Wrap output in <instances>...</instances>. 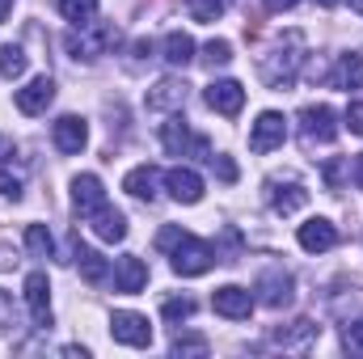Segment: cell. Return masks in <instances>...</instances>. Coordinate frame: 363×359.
I'll return each instance as SVG.
<instances>
[{
	"label": "cell",
	"mask_w": 363,
	"mask_h": 359,
	"mask_svg": "<svg viewBox=\"0 0 363 359\" xmlns=\"http://www.w3.org/2000/svg\"><path fill=\"white\" fill-rule=\"evenodd\" d=\"M157 250L169 254V267H174V275H182V279H199V275H207V270L220 263V254H216L207 241H199L194 233H186L182 224H169V228L157 233Z\"/></svg>",
	"instance_id": "1"
},
{
	"label": "cell",
	"mask_w": 363,
	"mask_h": 359,
	"mask_svg": "<svg viewBox=\"0 0 363 359\" xmlns=\"http://www.w3.org/2000/svg\"><path fill=\"white\" fill-rule=\"evenodd\" d=\"M300 64H304V34H300V30H287L271 51L262 55V81H267L271 89H287V85L296 81Z\"/></svg>",
	"instance_id": "2"
},
{
	"label": "cell",
	"mask_w": 363,
	"mask_h": 359,
	"mask_svg": "<svg viewBox=\"0 0 363 359\" xmlns=\"http://www.w3.org/2000/svg\"><path fill=\"white\" fill-rule=\"evenodd\" d=\"M118 26L114 21H97L93 17L89 26H77L68 38H64V47L72 51V60H101V55H110L114 47H118Z\"/></svg>",
	"instance_id": "3"
},
{
	"label": "cell",
	"mask_w": 363,
	"mask_h": 359,
	"mask_svg": "<svg viewBox=\"0 0 363 359\" xmlns=\"http://www.w3.org/2000/svg\"><path fill=\"white\" fill-rule=\"evenodd\" d=\"M300 136H304L308 148H313V144H330V140L338 136V114H334L325 101L304 106V110H300Z\"/></svg>",
	"instance_id": "4"
},
{
	"label": "cell",
	"mask_w": 363,
	"mask_h": 359,
	"mask_svg": "<svg viewBox=\"0 0 363 359\" xmlns=\"http://www.w3.org/2000/svg\"><path fill=\"white\" fill-rule=\"evenodd\" d=\"M110 338L123 343V347H148L152 343V326L144 313H131V309H118L110 317Z\"/></svg>",
	"instance_id": "5"
},
{
	"label": "cell",
	"mask_w": 363,
	"mask_h": 359,
	"mask_svg": "<svg viewBox=\"0 0 363 359\" xmlns=\"http://www.w3.org/2000/svg\"><path fill=\"white\" fill-rule=\"evenodd\" d=\"M283 140H287V118L279 110H262L250 127V148L254 153H274V148H283Z\"/></svg>",
	"instance_id": "6"
},
{
	"label": "cell",
	"mask_w": 363,
	"mask_h": 359,
	"mask_svg": "<svg viewBox=\"0 0 363 359\" xmlns=\"http://www.w3.org/2000/svg\"><path fill=\"white\" fill-rule=\"evenodd\" d=\"M254 292L250 287H241V283H224V287H216L211 292V309L220 313V317H228V321H241V317H250L254 313Z\"/></svg>",
	"instance_id": "7"
},
{
	"label": "cell",
	"mask_w": 363,
	"mask_h": 359,
	"mask_svg": "<svg viewBox=\"0 0 363 359\" xmlns=\"http://www.w3.org/2000/svg\"><path fill=\"white\" fill-rule=\"evenodd\" d=\"M258 296V304H267V309H287L291 304V296H296V283H291V275L283 267H271L262 270V279H258V287H254Z\"/></svg>",
	"instance_id": "8"
},
{
	"label": "cell",
	"mask_w": 363,
	"mask_h": 359,
	"mask_svg": "<svg viewBox=\"0 0 363 359\" xmlns=\"http://www.w3.org/2000/svg\"><path fill=\"white\" fill-rule=\"evenodd\" d=\"M161 144L174 153V157H186V153H194V157H203V161H211V148H207V140H199V136H190V127H186V118H169L165 127H161Z\"/></svg>",
	"instance_id": "9"
},
{
	"label": "cell",
	"mask_w": 363,
	"mask_h": 359,
	"mask_svg": "<svg viewBox=\"0 0 363 359\" xmlns=\"http://www.w3.org/2000/svg\"><path fill=\"white\" fill-rule=\"evenodd\" d=\"M26 309H30V321L38 330L51 326V283H47V270H30L26 275Z\"/></svg>",
	"instance_id": "10"
},
{
	"label": "cell",
	"mask_w": 363,
	"mask_h": 359,
	"mask_svg": "<svg viewBox=\"0 0 363 359\" xmlns=\"http://www.w3.org/2000/svg\"><path fill=\"white\" fill-rule=\"evenodd\" d=\"M203 101H207L216 114L237 118V114H241V106H245V89H241V81H211L207 93H203Z\"/></svg>",
	"instance_id": "11"
},
{
	"label": "cell",
	"mask_w": 363,
	"mask_h": 359,
	"mask_svg": "<svg viewBox=\"0 0 363 359\" xmlns=\"http://www.w3.org/2000/svg\"><path fill=\"white\" fill-rule=\"evenodd\" d=\"M51 140H55V148H60V153L77 157V153L89 144V127H85V118H81V114H64V118H55Z\"/></svg>",
	"instance_id": "12"
},
{
	"label": "cell",
	"mask_w": 363,
	"mask_h": 359,
	"mask_svg": "<svg viewBox=\"0 0 363 359\" xmlns=\"http://www.w3.org/2000/svg\"><path fill=\"white\" fill-rule=\"evenodd\" d=\"M296 241H300V250H308V254H325V250H334V245H338V228H334L325 216H313V220H304V224H300Z\"/></svg>",
	"instance_id": "13"
},
{
	"label": "cell",
	"mask_w": 363,
	"mask_h": 359,
	"mask_svg": "<svg viewBox=\"0 0 363 359\" xmlns=\"http://www.w3.org/2000/svg\"><path fill=\"white\" fill-rule=\"evenodd\" d=\"M72 207H77V216H85L89 220L97 207H106V186L97 174H77L72 178Z\"/></svg>",
	"instance_id": "14"
},
{
	"label": "cell",
	"mask_w": 363,
	"mask_h": 359,
	"mask_svg": "<svg viewBox=\"0 0 363 359\" xmlns=\"http://www.w3.org/2000/svg\"><path fill=\"white\" fill-rule=\"evenodd\" d=\"M13 101H17V110L30 114V118H34V114H47V106L55 101V81H51V77H34L26 89H17Z\"/></svg>",
	"instance_id": "15"
},
{
	"label": "cell",
	"mask_w": 363,
	"mask_h": 359,
	"mask_svg": "<svg viewBox=\"0 0 363 359\" xmlns=\"http://www.w3.org/2000/svg\"><path fill=\"white\" fill-rule=\"evenodd\" d=\"M114 287H118L123 296H135V292H144V287H148V267H144V258H135V254H123V258L114 263Z\"/></svg>",
	"instance_id": "16"
},
{
	"label": "cell",
	"mask_w": 363,
	"mask_h": 359,
	"mask_svg": "<svg viewBox=\"0 0 363 359\" xmlns=\"http://www.w3.org/2000/svg\"><path fill=\"white\" fill-rule=\"evenodd\" d=\"M89 228H93V237H97V241L114 245V241H123V237H127V216H123L118 207H110V203H106V207H97V211L89 216Z\"/></svg>",
	"instance_id": "17"
},
{
	"label": "cell",
	"mask_w": 363,
	"mask_h": 359,
	"mask_svg": "<svg viewBox=\"0 0 363 359\" xmlns=\"http://www.w3.org/2000/svg\"><path fill=\"white\" fill-rule=\"evenodd\" d=\"M165 190L178 199V203H199L203 199V178H199V170H190V165H178V170H169L165 174Z\"/></svg>",
	"instance_id": "18"
},
{
	"label": "cell",
	"mask_w": 363,
	"mask_h": 359,
	"mask_svg": "<svg viewBox=\"0 0 363 359\" xmlns=\"http://www.w3.org/2000/svg\"><path fill=\"white\" fill-rule=\"evenodd\" d=\"M161 182H165V178H161V170H157V165H135V170L123 178V190H127V194H135V199H148V203H152V199L161 194Z\"/></svg>",
	"instance_id": "19"
},
{
	"label": "cell",
	"mask_w": 363,
	"mask_h": 359,
	"mask_svg": "<svg viewBox=\"0 0 363 359\" xmlns=\"http://www.w3.org/2000/svg\"><path fill=\"white\" fill-rule=\"evenodd\" d=\"M308 203V190L300 186V182H271V211L274 216H291V211H300Z\"/></svg>",
	"instance_id": "20"
},
{
	"label": "cell",
	"mask_w": 363,
	"mask_h": 359,
	"mask_svg": "<svg viewBox=\"0 0 363 359\" xmlns=\"http://www.w3.org/2000/svg\"><path fill=\"white\" fill-rule=\"evenodd\" d=\"M182 101H186V81L178 77H165L148 89V110H182Z\"/></svg>",
	"instance_id": "21"
},
{
	"label": "cell",
	"mask_w": 363,
	"mask_h": 359,
	"mask_svg": "<svg viewBox=\"0 0 363 359\" xmlns=\"http://www.w3.org/2000/svg\"><path fill=\"white\" fill-rule=\"evenodd\" d=\"M165 55V64L169 68H186V64H194V38L186 34V30H174V34H165V47H161Z\"/></svg>",
	"instance_id": "22"
},
{
	"label": "cell",
	"mask_w": 363,
	"mask_h": 359,
	"mask_svg": "<svg viewBox=\"0 0 363 359\" xmlns=\"http://www.w3.org/2000/svg\"><path fill=\"white\" fill-rule=\"evenodd\" d=\"M72 258H77V267H81V275H85L89 283H106V275H110V267H106V258H101L97 250H89V245H81V241H77Z\"/></svg>",
	"instance_id": "23"
},
{
	"label": "cell",
	"mask_w": 363,
	"mask_h": 359,
	"mask_svg": "<svg viewBox=\"0 0 363 359\" xmlns=\"http://www.w3.org/2000/svg\"><path fill=\"white\" fill-rule=\"evenodd\" d=\"M317 338V326L313 321H291V330H274V343L283 347V351H296V347H304V343H313Z\"/></svg>",
	"instance_id": "24"
},
{
	"label": "cell",
	"mask_w": 363,
	"mask_h": 359,
	"mask_svg": "<svg viewBox=\"0 0 363 359\" xmlns=\"http://www.w3.org/2000/svg\"><path fill=\"white\" fill-rule=\"evenodd\" d=\"M60 13L72 26H89L93 17H97V0H60Z\"/></svg>",
	"instance_id": "25"
},
{
	"label": "cell",
	"mask_w": 363,
	"mask_h": 359,
	"mask_svg": "<svg viewBox=\"0 0 363 359\" xmlns=\"http://www.w3.org/2000/svg\"><path fill=\"white\" fill-rule=\"evenodd\" d=\"M26 250H30L34 258H51V250H55V237L47 233V224H30V228H26Z\"/></svg>",
	"instance_id": "26"
},
{
	"label": "cell",
	"mask_w": 363,
	"mask_h": 359,
	"mask_svg": "<svg viewBox=\"0 0 363 359\" xmlns=\"http://www.w3.org/2000/svg\"><path fill=\"white\" fill-rule=\"evenodd\" d=\"M21 72H26V51L13 47V43H4V47H0V77H4V81H17Z\"/></svg>",
	"instance_id": "27"
},
{
	"label": "cell",
	"mask_w": 363,
	"mask_h": 359,
	"mask_svg": "<svg viewBox=\"0 0 363 359\" xmlns=\"http://www.w3.org/2000/svg\"><path fill=\"white\" fill-rule=\"evenodd\" d=\"M338 85H342V89H363V55H342V64H338Z\"/></svg>",
	"instance_id": "28"
},
{
	"label": "cell",
	"mask_w": 363,
	"mask_h": 359,
	"mask_svg": "<svg viewBox=\"0 0 363 359\" xmlns=\"http://www.w3.org/2000/svg\"><path fill=\"white\" fill-rule=\"evenodd\" d=\"M21 186H26L21 182V170H13V161H0V194L17 203L21 199Z\"/></svg>",
	"instance_id": "29"
},
{
	"label": "cell",
	"mask_w": 363,
	"mask_h": 359,
	"mask_svg": "<svg viewBox=\"0 0 363 359\" xmlns=\"http://www.w3.org/2000/svg\"><path fill=\"white\" fill-rule=\"evenodd\" d=\"M228 60H233V43H228V38H211V43L203 47V64H207V68H224Z\"/></svg>",
	"instance_id": "30"
},
{
	"label": "cell",
	"mask_w": 363,
	"mask_h": 359,
	"mask_svg": "<svg viewBox=\"0 0 363 359\" xmlns=\"http://www.w3.org/2000/svg\"><path fill=\"white\" fill-rule=\"evenodd\" d=\"M228 4L233 0H190V13H194V21H220L228 13Z\"/></svg>",
	"instance_id": "31"
},
{
	"label": "cell",
	"mask_w": 363,
	"mask_h": 359,
	"mask_svg": "<svg viewBox=\"0 0 363 359\" xmlns=\"http://www.w3.org/2000/svg\"><path fill=\"white\" fill-rule=\"evenodd\" d=\"M161 317H165V321H186V317H194V300H190V296L165 300V304H161Z\"/></svg>",
	"instance_id": "32"
},
{
	"label": "cell",
	"mask_w": 363,
	"mask_h": 359,
	"mask_svg": "<svg viewBox=\"0 0 363 359\" xmlns=\"http://www.w3.org/2000/svg\"><path fill=\"white\" fill-rule=\"evenodd\" d=\"M169 351H174V355H207V338H203V334H186V338H174V347H169Z\"/></svg>",
	"instance_id": "33"
},
{
	"label": "cell",
	"mask_w": 363,
	"mask_h": 359,
	"mask_svg": "<svg viewBox=\"0 0 363 359\" xmlns=\"http://www.w3.org/2000/svg\"><path fill=\"white\" fill-rule=\"evenodd\" d=\"M342 343H347V351H355V355H363V317L355 321V326H347Z\"/></svg>",
	"instance_id": "34"
},
{
	"label": "cell",
	"mask_w": 363,
	"mask_h": 359,
	"mask_svg": "<svg viewBox=\"0 0 363 359\" xmlns=\"http://www.w3.org/2000/svg\"><path fill=\"white\" fill-rule=\"evenodd\" d=\"M347 127H351L355 136H363V97H355V101L347 106Z\"/></svg>",
	"instance_id": "35"
},
{
	"label": "cell",
	"mask_w": 363,
	"mask_h": 359,
	"mask_svg": "<svg viewBox=\"0 0 363 359\" xmlns=\"http://www.w3.org/2000/svg\"><path fill=\"white\" fill-rule=\"evenodd\" d=\"M13 326V300H9V292H0V330H9Z\"/></svg>",
	"instance_id": "36"
},
{
	"label": "cell",
	"mask_w": 363,
	"mask_h": 359,
	"mask_svg": "<svg viewBox=\"0 0 363 359\" xmlns=\"http://www.w3.org/2000/svg\"><path fill=\"white\" fill-rule=\"evenodd\" d=\"M211 165L220 170V178H224V182H233V178H237V165H233L228 157H211Z\"/></svg>",
	"instance_id": "37"
},
{
	"label": "cell",
	"mask_w": 363,
	"mask_h": 359,
	"mask_svg": "<svg viewBox=\"0 0 363 359\" xmlns=\"http://www.w3.org/2000/svg\"><path fill=\"white\" fill-rule=\"evenodd\" d=\"M17 267V258H13V250L9 245H0V270H13Z\"/></svg>",
	"instance_id": "38"
},
{
	"label": "cell",
	"mask_w": 363,
	"mask_h": 359,
	"mask_svg": "<svg viewBox=\"0 0 363 359\" xmlns=\"http://www.w3.org/2000/svg\"><path fill=\"white\" fill-rule=\"evenodd\" d=\"M271 13H287V9H296V0H262Z\"/></svg>",
	"instance_id": "39"
},
{
	"label": "cell",
	"mask_w": 363,
	"mask_h": 359,
	"mask_svg": "<svg viewBox=\"0 0 363 359\" xmlns=\"http://www.w3.org/2000/svg\"><path fill=\"white\" fill-rule=\"evenodd\" d=\"M351 174H355V186H359V190H363V153H359V157H355V170H351Z\"/></svg>",
	"instance_id": "40"
},
{
	"label": "cell",
	"mask_w": 363,
	"mask_h": 359,
	"mask_svg": "<svg viewBox=\"0 0 363 359\" xmlns=\"http://www.w3.org/2000/svg\"><path fill=\"white\" fill-rule=\"evenodd\" d=\"M13 4H17V0H0V21H4V17L13 13Z\"/></svg>",
	"instance_id": "41"
},
{
	"label": "cell",
	"mask_w": 363,
	"mask_h": 359,
	"mask_svg": "<svg viewBox=\"0 0 363 359\" xmlns=\"http://www.w3.org/2000/svg\"><path fill=\"white\" fill-rule=\"evenodd\" d=\"M0 153H13V144H9V140H4V136H0Z\"/></svg>",
	"instance_id": "42"
},
{
	"label": "cell",
	"mask_w": 363,
	"mask_h": 359,
	"mask_svg": "<svg viewBox=\"0 0 363 359\" xmlns=\"http://www.w3.org/2000/svg\"><path fill=\"white\" fill-rule=\"evenodd\" d=\"M317 4H321V9H334V4H338V0H317Z\"/></svg>",
	"instance_id": "43"
},
{
	"label": "cell",
	"mask_w": 363,
	"mask_h": 359,
	"mask_svg": "<svg viewBox=\"0 0 363 359\" xmlns=\"http://www.w3.org/2000/svg\"><path fill=\"white\" fill-rule=\"evenodd\" d=\"M351 9H355V13H363V0H351Z\"/></svg>",
	"instance_id": "44"
}]
</instances>
